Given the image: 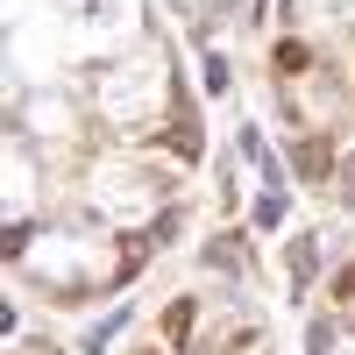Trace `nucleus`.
Masks as SVG:
<instances>
[{"label":"nucleus","mask_w":355,"mask_h":355,"mask_svg":"<svg viewBox=\"0 0 355 355\" xmlns=\"http://www.w3.org/2000/svg\"><path fill=\"white\" fill-rule=\"evenodd\" d=\"M299 171H306V178H327V171H334V150H327V142H306V150H299Z\"/></svg>","instance_id":"f257e3e1"},{"label":"nucleus","mask_w":355,"mask_h":355,"mask_svg":"<svg viewBox=\"0 0 355 355\" xmlns=\"http://www.w3.org/2000/svg\"><path fill=\"white\" fill-rule=\"evenodd\" d=\"M171 334H178V341L192 334V299H178V306H171Z\"/></svg>","instance_id":"f03ea898"},{"label":"nucleus","mask_w":355,"mask_h":355,"mask_svg":"<svg viewBox=\"0 0 355 355\" xmlns=\"http://www.w3.org/2000/svg\"><path fill=\"white\" fill-rule=\"evenodd\" d=\"M334 299H355V270H341V277H334Z\"/></svg>","instance_id":"7ed1b4c3"}]
</instances>
